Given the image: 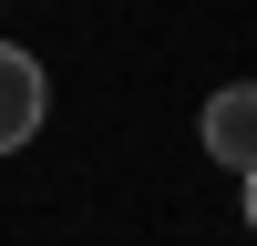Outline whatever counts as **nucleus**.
<instances>
[{
    "label": "nucleus",
    "instance_id": "nucleus-1",
    "mask_svg": "<svg viewBox=\"0 0 257 246\" xmlns=\"http://www.w3.org/2000/svg\"><path fill=\"white\" fill-rule=\"evenodd\" d=\"M41 113H52V72H41V52L0 41V154H21V144L41 134Z\"/></svg>",
    "mask_w": 257,
    "mask_h": 246
},
{
    "label": "nucleus",
    "instance_id": "nucleus-2",
    "mask_svg": "<svg viewBox=\"0 0 257 246\" xmlns=\"http://www.w3.org/2000/svg\"><path fill=\"white\" fill-rule=\"evenodd\" d=\"M196 144L226 164V174H257V82H226V92H206Z\"/></svg>",
    "mask_w": 257,
    "mask_h": 246
},
{
    "label": "nucleus",
    "instance_id": "nucleus-3",
    "mask_svg": "<svg viewBox=\"0 0 257 246\" xmlns=\"http://www.w3.org/2000/svg\"><path fill=\"white\" fill-rule=\"evenodd\" d=\"M237 184H247V226H257V174H237Z\"/></svg>",
    "mask_w": 257,
    "mask_h": 246
}]
</instances>
